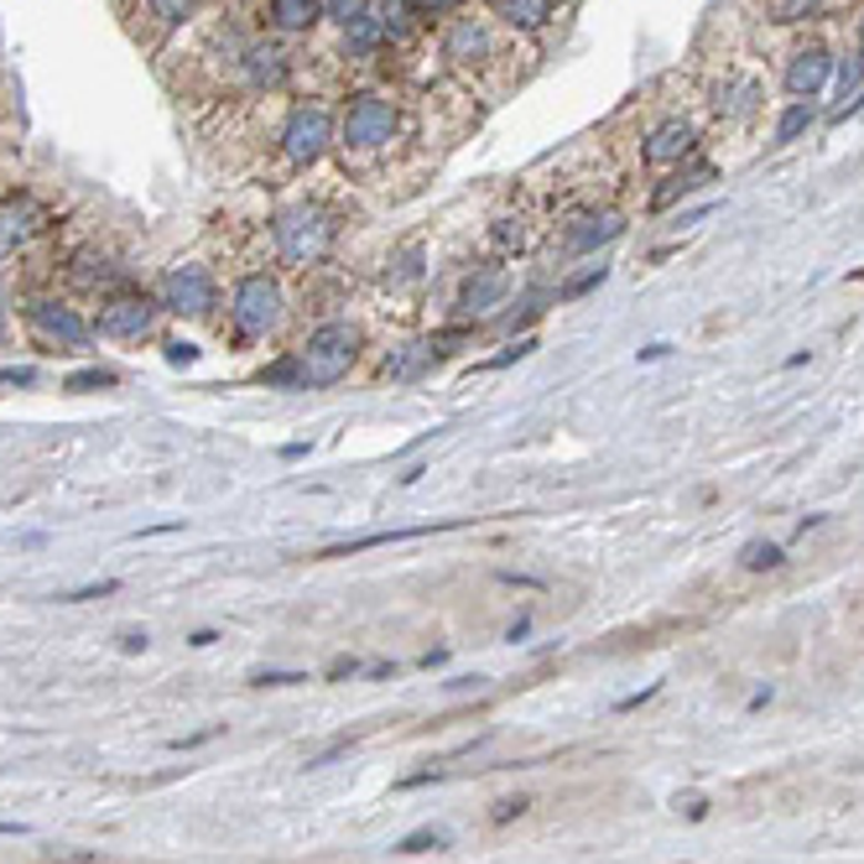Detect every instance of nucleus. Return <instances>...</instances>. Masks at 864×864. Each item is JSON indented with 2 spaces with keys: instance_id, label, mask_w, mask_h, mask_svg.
Instances as JSON below:
<instances>
[{
  "instance_id": "1a4fd4ad",
  "label": "nucleus",
  "mask_w": 864,
  "mask_h": 864,
  "mask_svg": "<svg viewBox=\"0 0 864 864\" xmlns=\"http://www.w3.org/2000/svg\"><path fill=\"white\" fill-rule=\"evenodd\" d=\"M698 146H703V120L688 115V110H667V115H657L641 131V141H636V156H641L646 172H667V167H682V162H693Z\"/></svg>"
},
{
  "instance_id": "4be33fe9",
  "label": "nucleus",
  "mask_w": 864,
  "mask_h": 864,
  "mask_svg": "<svg viewBox=\"0 0 864 864\" xmlns=\"http://www.w3.org/2000/svg\"><path fill=\"white\" fill-rule=\"evenodd\" d=\"M771 27H813L833 11V0H755Z\"/></svg>"
},
{
  "instance_id": "c03bdc74",
  "label": "nucleus",
  "mask_w": 864,
  "mask_h": 864,
  "mask_svg": "<svg viewBox=\"0 0 864 864\" xmlns=\"http://www.w3.org/2000/svg\"><path fill=\"white\" fill-rule=\"evenodd\" d=\"M6 328H11V303H6V292H0V339H6Z\"/></svg>"
},
{
  "instance_id": "5701e85b",
  "label": "nucleus",
  "mask_w": 864,
  "mask_h": 864,
  "mask_svg": "<svg viewBox=\"0 0 864 864\" xmlns=\"http://www.w3.org/2000/svg\"><path fill=\"white\" fill-rule=\"evenodd\" d=\"M433 365H438V344H433V339H411V344H401V349L386 359V375H390V380H417V375H427Z\"/></svg>"
},
{
  "instance_id": "7ed1b4c3",
  "label": "nucleus",
  "mask_w": 864,
  "mask_h": 864,
  "mask_svg": "<svg viewBox=\"0 0 864 864\" xmlns=\"http://www.w3.org/2000/svg\"><path fill=\"white\" fill-rule=\"evenodd\" d=\"M339 240V209H328L323 199H292L272 214V255L287 272H307Z\"/></svg>"
},
{
  "instance_id": "6ab92c4d",
  "label": "nucleus",
  "mask_w": 864,
  "mask_h": 864,
  "mask_svg": "<svg viewBox=\"0 0 864 864\" xmlns=\"http://www.w3.org/2000/svg\"><path fill=\"white\" fill-rule=\"evenodd\" d=\"M261 27L272 37H307L323 27V0H261Z\"/></svg>"
},
{
  "instance_id": "79ce46f5",
  "label": "nucleus",
  "mask_w": 864,
  "mask_h": 864,
  "mask_svg": "<svg viewBox=\"0 0 864 864\" xmlns=\"http://www.w3.org/2000/svg\"><path fill=\"white\" fill-rule=\"evenodd\" d=\"M0 386H32V370H0Z\"/></svg>"
},
{
  "instance_id": "2f4dec72",
  "label": "nucleus",
  "mask_w": 864,
  "mask_h": 864,
  "mask_svg": "<svg viewBox=\"0 0 864 864\" xmlns=\"http://www.w3.org/2000/svg\"><path fill=\"white\" fill-rule=\"evenodd\" d=\"M37 864H110L100 848H58V854H42Z\"/></svg>"
},
{
  "instance_id": "f8f14e48",
  "label": "nucleus",
  "mask_w": 864,
  "mask_h": 864,
  "mask_svg": "<svg viewBox=\"0 0 864 864\" xmlns=\"http://www.w3.org/2000/svg\"><path fill=\"white\" fill-rule=\"evenodd\" d=\"M156 313H162V303L146 292H115V297H100L94 334L115 344H141L156 334Z\"/></svg>"
},
{
  "instance_id": "393cba45",
  "label": "nucleus",
  "mask_w": 864,
  "mask_h": 864,
  "mask_svg": "<svg viewBox=\"0 0 864 864\" xmlns=\"http://www.w3.org/2000/svg\"><path fill=\"white\" fill-rule=\"evenodd\" d=\"M604 276H610V266L599 261V266H589V272L568 276V282H558V303H578V297H589L593 287H604Z\"/></svg>"
},
{
  "instance_id": "f257e3e1",
  "label": "nucleus",
  "mask_w": 864,
  "mask_h": 864,
  "mask_svg": "<svg viewBox=\"0 0 864 864\" xmlns=\"http://www.w3.org/2000/svg\"><path fill=\"white\" fill-rule=\"evenodd\" d=\"M521 42L526 37L506 32L479 0L438 21L443 69L475 89H500V84H510V79H521V73H516V58H531V48H521Z\"/></svg>"
},
{
  "instance_id": "7c9ffc66",
  "label": "nucleus",
  "mask_w": 864,
  "mask_h": 864,
  "mask_svg": "<svg viewBox=\"0 0 864 864\" xmlns=\"http://www.w3.org/2000/svg\"><path fill=\"white\" fill-rule=\"evenodd\" d=\"M115 380H120L115 370H100V365H94V370H73L69 380H63V390H110Z\"/></svg>"
},
{
  "instance_id": "58836bf2",
  "label": "nucleus",
  "mask_w": 864,
  "mask_h": 864,
  "mask_svg": "<svg viewBox=\"0 0 864 864\" xmlns=\"http://www.w3.org/2000/svg\"><path fill=\"white\" fill-rule=\"evenodd\" d=\"M120 651H146V630H125V636H120Z\"/></svg>"
},
{
  "instance_id": "20e7f679",
  "label": "nucleus",
  "mask_w": 864,
  "mask_h": 864,
  "mask_svg": "<svg viewBox=\"0 0 864 864\" xmlns=\"http://www.w3.org/2000/svg\"><path fill=\"white\" fill-rule=\"evenodd\" d=\"M292 355H297V370H303V390H328V386H339V380H349V370L359 365L365 328L355 318H328Z\"/></svg>"
},
{
  "instance_id": "4c0bfd02",
  "label": "nucleus",
  "mask_w": 864,
  "mask_h": 864,
  "mask_svg": "<svg viewBox=\"0 0 864 864\" xmlns=\"http://www.w3.org/2000/svg\"><path fill=\"white\" fill-rule=\"evenodd\" d=\"M214 734H224V724H209L199 734H187V740H172V750H193V745H204V740H214Z\"/></svg>"
},
{
  "instance_id": "c9c22d12",
  "label": "nucleus",
  "mask_w": 864,
  "mask_h": 864,
  "mask_svg": "<svg viewBox=\"0 0 864 864\" xmlns=\"http://www.w3.org/2000/svg\"><path fill=\"white\" fill-rule=\"evenodd\" d=\"M526 807H531V802H526V796H506V802H500V807H495V823H510V817H521Z\"/></svg>"
},
{
  "instance_id": "c756f323",
  "label": "nucleus",
  "mask_w": 864,
  "mask_h": 864,
  "mask_svg": "<svg viewBox=\"0 0 864 864\" xmlns=\"http://www.w3.org/2000/svg\"><path fill=\"white\" fill-rule=\"evenodd\" d=\"M454 838H448V829H417L407 833L401 844H396V854H427V848H448Z\"/></svg>"
},
{
  "instance_id": "a19ab883",
  "label": "nucleus",
  "mask_w": 864,
  "mask_h": 864,
  "mask_svg": "<svg viewBox=\"0 0 864 864\" xmlns=\"http://www.w3.org/2000/svg\"><path fill=\"white\" fill-rule=\"evenodd\" d=\"M646 698H657V682H651V688H646V693H630V698H620V713H630V709H641Z\"/></svg>"
},
{
  "instance_id": "a878e982",
  "label": "nucleus",
  "mask_w": 864,
  "mask_h": 864,
  "mask_svg": "<svg viewBox=\"0 0 864 864\" xmlns=\"http://www.w3.org/2000/svg\"><path fill=\"white\" fill-rule=\"evenodd\" d=\"M740 562H745L750 573H765V568H781V562H786V547H781V542H765V537H755V542H745Z\"/></svg>"
},
{
  "instance_id": "4468645a",
  "label": "nucleus",
  "mask_w": 864,
  "mask_h": 864,
  "mask_svg": "<svg viewBox=\"0 0 864 864\" xmlns=\"http://www.w3.org/2000/svg\"><path fill=\"white\" fill-rule=\"evenodd\" d=\"M27 323H32V334L48 344V349H89V344H94V323H89L73 303H63V297H32Z\"/></svg>"
},
{
  "instance_id": "e433bc0d",
  "label": "nucleus",
  "mask_w": 864,
  "mask_h": 864,
  "mask_svg": "<svg viewBox=\"0 0 864 864\" xmlns=\"http://www.w3.org/2000/svg\"><path fill=\"white\" fill-rule=\"evenodd\" d=\"M355 672H359V661H355V657H334V661H328V682L355 678Z\"/></svg>"
},
{
  "instance_id": "a211bd4d",
  "label": "nucleus",
  "mask_w": 864,
  "mask_h": 864,
  "mask_svg": "<svg viewBox=\"0 0 864 864\" xmlns=\"http://www.w3.org/2000/svg\"><path fill=\"white\" fill-rule=\"evenodd\" d=\"M427 276H433V266H427V240H401V245L386 255L380 287H386L390 297H411V292L427 287Z\"/></svg>"
},
{
  "instance_id": "0eeeda50",
  "label": "nucleus",
  "mask_w": 864,
  "mask_h": 864,
  "mask_svg": "<svg viewBox=\"0 0 864 864\" xmlns=\"http://www.w3.org/2000/svg\"><path fill=\"white\" fill-rule=\"evenodd\" d=\"M620 235H626V209L578 204V209H568L558 220V230H552V261H558V272H562V261L604 251V245H614Z\"/></svg>"
},
{
  "instance_id": "c85d7f7f",
  "label": "nucleus",
  "mask_w": 864,
  "mask_h": 864,
  "mask_svg": "<svg viewBox=\"0 0 864 864\" xmlns=\"http://www.w3.org/2000/svg\"><path fill=\"white\" fill-rule=\"evenodd\" d=\"M370 11V0H323V21L334 27V32H344L355 17H365Z\"/></svg>"
},
{
  "instance_id": "37998d69",
  "label": "nucleus",
  "mask_w": 864,
  "mask_h": 864,
  "mask_svg": "<svg viewBox=\"0 0 864 864\" xmlns=\"http://www.w3.org/2000/svg\"><path fill=\"white\" fill-rule=\"evenodd\" d=\"M682 807H688V817H693V823H698V817H703V813H709V802H703V796H688Z\"/></svg>"
},
{
  "instance_id": "f03ea898",
  "label": "nucleus",
  "mask_w": 864,
  "mask_h": 864,
  "mask_svg": "<svg viewBox=\"0 0 864 864\" xmlns=\"http://www.w3.org/2000/svg\"><path fill=\"white\" fill-rule=\"evenodd\" d=\"M401 141H407V104L380 84L355 89L349 104L339 110V141H334L344 152V162H349V167L390 162Z\"/></svg>"
},
{
  "instance_id": "2eb2a0df",
  "label": "nucleus",
  "mask_w": 864,
  "mask_h": 864,
  "mask_svg": "<svg viewBox=\"0 0 864 864\" xmlns=\"http://www.w3.org/2000/svg\"><path fill=\"white\" fill-rule=\"evenodd\" d=\"M479 6L516 37H542L568 17V0H479Z\"/></svg>"
},
{
  "instance_id": "f704fd0d",
  "label": "nucleus",
  "mask_w": 864,
  "mask_h": 864,
  "mask_svg": "<svg viewBox=\"0 0 864 864\" xmlns=\"http://www.w3.org/2000/svg\"><path fill=\"white\" fill-rule=\"evenodd\" d=\"M120 583L115 578H104V583H89V589H73V593H63V604H84V599H104V593H115Z\"/></svg>"
},
{
  "instance_id": "dca6fc26",
  "label": "nucleus",
  "mask_w": 864,
  "mask_h": 864,
  "mask_svg": "<svg viewBox=\"0 0 864 864\" xmlns=\"http://www.w3.org/2000/svg\"><path fill=\"white\" fill-rule=\"evenodd\" d=\"M125 11H131V27H136V37L146 32V42H162V37L183 32L187 21L204 11V0H131Z\"/></svg>"
},
{
  "instance_id": "cd10ccee",
  "label": "nucleus",
  "mask_w": 864,
  "mask_h": 864,
  "mask_svg": "<svg viewBox=\"0 0 864 864\" xmlns=\"http://www.w3.org/2000/svg\"><path fill=\"white\" fill-rule=\"evenodd\" d=\"M531 349H537V339L526 334V339L506 344L500 355H490V359H475V370H469V375H485V370H506V365H516V359H526V355H531Z\"/></svg>"
},
{
  "instance_id": "a18cd8bd",
  "label": "nucleus",
  "mask_w": 864,
  "mask_h": 864,
  "mask_svg": "<svg viewBox=\"0 0 864 864\" xmlns=\"http://www.w3.org/2000/svg\"><path fill=\"white\" fill-rule=\"evenodd\" d=\"M860 52H864V17H860Z\"/></svg>"
},
{
  "instance_id": "473e14b6",
  "label": "nucleus",
  "mask_w": 864,
  "mask_h": 864,
  "mask_svg": "<svg viewBox=\"0 0 864 864\" xmlns=\"http://www.w3.org/2000/svg\"><path fill=\"white\" fill-rule=\"evenodd\" d=\"M162 349H167V365H177V370H187V365H199V344H187V339H167Z\"/></svg>"
},
{
  "instance_id": "9b49d317",
  "label": "nucleus",
  "mask_w": 864,
  "mask_h": 864,
  "mask_svg": "<svg viewBox=\"0 0 864 864\" xmlns=\"http://www.w3.org/2000/svg\"><path fill=\"white\" fill-rule=\"evenodd\" d=\"M510 292H516V272H510L506 261H479L464 272L454 292V318L458 323H485L495 318L500 307L510 303Z\"/></svg>"
},
{
  "instance_id": "ea45409f",
  "label": "nucleus",
  "mask_w": 864,
  "mask_h": 864,
  "mask_svg": "<svg viewBox=\"0 0 864 864\" xmlns=\"http://www.w3.org/2000/svg\"><path fill=\"white\" fill-rule=\"evenodd\" d=\"M672 355V344H646L641 349V365H657V359H667Z\"/></svg>"
},
{
  "instance_id": "9d476101",
  "label": "nucleus",
  "mask_w": 864,
  "mask_h": 864,
  "mask_svg": "<svg viewBox=\"0 0 864 864\" xmlns=\"http://www.w3.org/2000/svg\"><path fill=\"white\" fill-rule=\"evenodd\" d=\"M156 303H162V313H172V318H209V313L220 307V282H214V272L199 266V261H177V266H167L162 282H156Z\"/></svg>"
},
{
  "instance_id": "f3484780",
  "label": "nucleus",
  "mask_w": 864,
  "mask_h": 864,
  "mask_svg": "<svg viewBox=\"0 0 864 864\" xmlns=\"http://www.w3.org/2000/svg\"><path fill=\"white\" fill-rule=\"evenodd\" d=\"M537 245V220L526 214V209H506V214H495L490 224H485V251H490V261H521L526 251Z\"/></svg>"
},
{
  "instance_id": "ddd939ff",
  "label": "nucleus",
  "mask_w": 864,
  "mask_h": 864,
  "mask_svg": "<svg viewBox=\"0 0 864 864\" xmlns=\"http://www.w3.org/2000/svg\"><path fill=\"white\" fill-rule=\"evenodd\" d=\"M833 63H838V52H833L829 37L807 32L802 42H792L786 52V69H781V89L792 94V100H817L833 79Z\"/></svg>"
},
{
  "instance_id": "6e6552de",
  "label": "nucleus",
  "mask_w": 864,
  "mask_h": 864,
  "mask_svg": "<svg viewBox=\"0 0 864 864\" xmlns=\"http://www.w3.org/2000/svg\"><path fill=\"white\" fill-rule=\"evenodd\" d=\"M709 115L729 131H750L765 115V73H755L750 63H724L709 84Z\"/></svg>"
},
{
  "instance_id": "72a5a7b5",
  "label": "nucleus",
  "mask_w": 864,
  "mask_h": 864,
  "mask_svg": "<svg viewBox=\"0 0 864 864\" xmlns=\"http://www.w3.org/2000/svg\"><path fill=\"white\" fill-rule=\"evenodd\" d=\"M255 688H292V682H307V672H251Z\"/></svg>"
},
{
  "instance_id": "bb28decb",
  "label": "nucleus",
  "mask_w": 864,
  "mask_h": 864,
  "mask_svg": "<svg viewBox=\"0 0 864 864\" xmlns=\"http://www.w3.org/2000/svg\"><path fill=\"white\" fill-rule=\"evenodd\" d=\"M261 386H282V390H303V370H297V355H282L276 365L261 370Z\"/></svg>"
},
{
  "instance_id": "39448f33",
  "label": "nucleus",
  "mask_w": 864,
  "mask_h": 864,
  "mask_svg": "<svg viewBox=\"0 0 864 864\" xmlns=\"http://www.w3.org/2000/svg\"><path fill=\"white\" fill-rule=\"evenodd\" d=\"M334 141H339V115H334V104L328 100L287 104V115H282V125H276V156H282V167L287 172L318 167L323 156L334 152Z\"/></svg>"
},
{
  "instance_id": "412c9836",
  "label": "nucleus",
  "mask_w": 864,
  "mask_h": 864,
  "mask_svg": "<svg viewBox=\"0 0 864 864\" xmlns=\"http://www.w3.org/2000/svg\"><path fill=\"white\" fill-rule=\"evenodd\" d=\"M713 177H719V167H713V162H682L678 172H672V177H667V183L657 187V193H651V209H667V204H678V199H688V193H698V187L703 183H713Z\"/></svg>"
},
{
  "instance_id": "b1692460",
  "label": "nucleus",
  "mask_w": 864,
  "mask_h": 864,
  "mask_svg": "<svg viewBox=\"0 0 864 864\" xmlns=\"http://www.w3.org/2000/svg\"><path fill=\"white\" fill-rule=\"evenodd\" d=\"M817 125V104L813 100H786L776 115V131H771V146H792V141H802L807 131Z\"/></svg>"
},
{
  "instance_id": "aec40b11",
  "label": "nucleus",
  "mask_w": 864,
  "mask_h": 864,
  "mask_svg": "<svg viewBox=\"0 0 864 864\" xmlns=\"http://www.w3.org/2000/svg\"><path fill=\"white\" fill-rule=\"evenodd\" d=\"M464 521H433V526H396V531H370V537H349L339 547H323L318 558H355L365 547H390V542H411V537H427V531H454Z\"/></svg>"
},
{
  "instance_id": "423d86ee",
  "label": "nucleus",
  "mask_w": 864,
  "mask_h": 864,
  "mask_svg": "<svg viewBox=\"0 0 864 864\" xmlns=\"http://www.w3.org/2000/svg\"><path fill=\"white\" fill-rule=\"evenodd\" d=\"M287 323V287L276 272H245L230 287V328L240 339H266Z\"/></svg>"
}]
</instances>
